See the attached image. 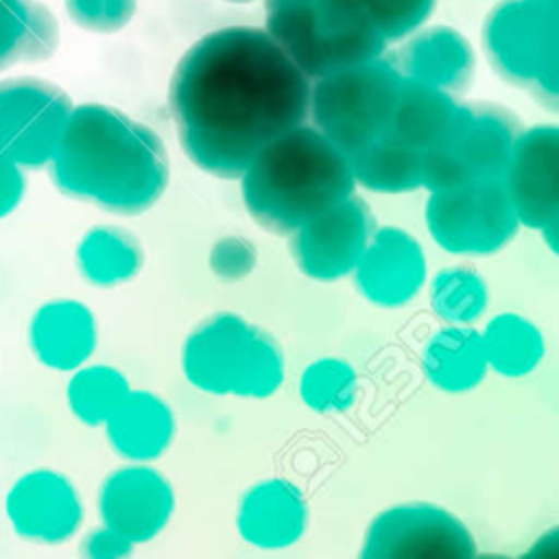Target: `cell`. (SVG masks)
<instances>
[{"mask_svg":"<svg viewBox=\"0 0 559 559\" xmlns=\"http://www.w3.org/2000/svg\"><path fill=\"white\" fill-rule=\"evenodd\" d=\"M476 537L467 524L432 502H404L380 511L367 526L362 559L476 557Z\"/></svg>","mask_w":559,"mask_h":559,"instance_id":"obj_9","label":"cell"},{"mask_svg":"<svg viewBox=\"0 0 559 559\" xmlns=\"http://www.w3.org/2000/svg\"><path fill=\"white\" fill-rule=\"evenodd\" d=\"M430 306L450 325H472L489 306V286L469 266H450L430 280Z\"/></svg>","mask_w":559,"mask_h":559,"instance_id":"obj_28","label":"cell"},{"mask_svg":"<svg viewBox=\"0 0 559 559\" xmlns=\"http://www.w3.org/2000/svg\"><path fill=\"white\" fill-rule=\"evenodd\" d=\"M72 107L70 96L50 81H0V153L20 168L46 166Z\"/></svg>","mask_w":559,"mask_h":559,"instance_id":"obj_10","label":"cell"},{"mask_svg":"<svg viewBox=\"0 0 559 559\" xmlns=\"http://www.w3.org/2000/svg\"><path fill=\"white\" fill-rule=\"evenodd\" d=\"M94 312L74 299H55L37 308L28 325L31 349L37 360L57 371L85 365L96 347Z\"/></svg>","mask_w":559,"mask_h":559,"instance_id":"obj_19","label":"cell"},{"mask_svg":"<svg viewBox=\"0 0 559 559\" xmlns=\"http://www.w3.org/2000/svg\"><path fill=\"white\" fill-rule=\"evenodd\" d=\"M131 550L133 542L107 524L90 531L81 542V552L90 559H120L131 555Z\"/></svg>","mask_w":559,"mask_h":559,"instance_id":"obj_33","label":"cell"},{"mask_svg":"<svg viewBox=\"0 0 559 559\" xmlns=\"http://www.w3.org/2000/svg\"><path fill=\"white\" fill-rule=\"evenodd\" d=\"M255 260V247L242 236H225L216 240L210 251V269L225 282H238L247 277L253 271Z\"/></svg>","mask_w":559,"mask_h":559,"instance_id":"obj_32","label":"cell"},{"mask_svg":"<svg viewBox=\"0 0 559 559\" xmlns=\"http://www.w3.org/2000/svg\"><path fill=\"white\" fill-rule=\"evenodd\" d=\"M109 445L131 463L162 456L175 439V413L157 393L129 391L103 424Z\"/></svg>","mask_w":559,"mask_h":559,"instance_id":"obj_20","label":"cell"},{"mask_svg":"<svg viewBox=\"0 0 559 559\" xmlns=\"http://www.w3.org/2000/svg\"><path fill=\"white\" fill-rule=\"evenodd\" d=\"M24 190L26 179L22 168L0 153V218L11 214L20 205Z\"/></svg>","mask_w":559,"mask_h":559,"instance_id":"obj_34","label":"cell"},{"mask_svg":"<svg viewBox=\"0 0 559 559\" xmlns=\"http://www.w3.org/2000/svg\"><path fill=\"white\" fill-rule=\"evenodd\" d=\"M131 391L122 371L111 365H81L68 382V406L87 426H103L122 397Z\"/></svg>","mask_w":559,"mask_h":559,"instance_id":"obj_27","label":"cell"},{"mask_svg":"<svg viewBox=\"0 0 559 559\" xmlns=\"http://www.w3.org/2000/svg\"><path fill=\"white\" fill-rule=\"evenodd\" d=\"M557 166L559 129L555 124L522 129L502 175L520 225L537 231L559 225Z\"/></svg>","mask_w":559,"mask_h":559,"instance_id":"obj_12","label":"cell"},{"mask_svg":"<svg viewBox=\"0 0 559 559\" xmlns=\"http://www.w3.org/2000/svg\"><path fill=\"white\" fill-rule=\"evenodd\" d=\"M426 227L448 253L489 255L515 238L520 221L502 179H476L452 190L430 192Z\"/></svg>","mask_w":559,"mask_h":559,"instance_id":"obj_8","label":"cell"},{"mask_svg":"<svg viewBox=\"0 0 559 559\" xmlns=\"http://www.w3.org/2000/svg\"><path fill=\"white\" fill-rule=\"evenodd\" d=\"M238 179L251 218L288 236L356 190L347 155L306 122L269 142Z\"/></svg>","mask_w":559,"mask_h":559,"instance_id":"obj_3","label":"cell"},{"mask_svg":"<svg viewBox=\"0 0 559 559\" xmlns=\"http://www.w3.org/2000/svg\"><path fill=\"white\" fill-rule=\"evenodd\" d=\"M264 28L310 81L380 57L386 48L356 0H266Z\"/></svg>","mask_w":559,"mask_h":559,"instance_id":"obj_5","label":"cell"},{"mask_svg":"<svg viewBox=\"0 0 559 559\" xmlns=\"http://www.w3.org/2000/svg\"><path fill=\"white\" fill-rule=\"evenodd\" d=\"M59 24L39 0H0V70L37 63L57 50Z\"/></svg>","mask_w":559,"mask_h":559,"instance_id":"obj_23","label":"cell"},{"mask_svg":"<svg viewBox=\"0 0 559 559\" xmlns=\"http://www.w3.org/2000/svg\"><path fill=\"white\" fill-rule=\"evenodd\" d=\"M186 380L212 395L269 397L284 382L280 343L236 312L203 319L181 349Z\"/></svg>","mask_w":559,"mask_h":559,"instance_id":"obj_4","label":"cell"},{"mask_svg":"<svg viewBox=\"0 0 559 559\" xmlns=\"http://www.w3.org/2000/svg\"><path fill=\"white\" fill-rule=\"evenodd\" d=\"M354 284L358 293L380 306L400 308L413 301L426 284L428 262L419 240L402 227H376L360 260Z\"/></svg>","mask_w":559,"mask_h":559,"instance_id":"obj_14","label":"cell"},{"mask_svg":"<svg viewBox=\"0 0 559 559\" xmlns=\"http://www.w3.org/2000/svg\"><path fill=\"white\" fill-rule=\"evenodd\" d=\"M229 2H251V0H229Z\"/></svg>","mask_w":559,"mask_h":559,"instance_id":"obj_35","label":"cell"},{"mask_svg":"<svg viewBox=\"0 0 559 559\" xmlns=\"http://www.w3.org/2000/svg\"><path fill=\"white\" fill-rule=\"evenodd\" d=\"M312 81L258 26L203 35L170 79L181 148L201 170L238 179L275 138L308 120Z\"/></svg>","mask_w":559,"mask_h":559,"instance_id":"obj_1","label":"cell"},{"mask_svg":"<svg viewBox=\"0 0 559 559\" xmlns=\"http://www.w3.org/2000/svg\"><path fill=\"white\" fill-rule=\"evenodd\" d=\"M373 229L376 218L369 203L352 192L295 229L290 253L297 269L310 280L334 282L352 275Z\"/></svg>","mask_w":559,"mask_h":559,"instance_id":"obj_11","label":"cell"},{"mask_svg":"<svg viewBox=\"0 0 559 559\" xmlns=\"http://www.w3.org/2000/svg\"><path fill=\"white\" fill-rule=\"evenodd\" d=\"M454 111V94L402 76L386 133L411 148L426 151L445 138Z\"/></svg>","mask_w":559,"mask_h":559,"instance_id":"obj_22","label":"cell"},{"mask_svg":"<svg viewBox=\"0 0 559 559\" xmlns=\"http://www.w3.org/2000/svg\"><path fill=\"white\" fill-rule=\"evenodd\" d=\"M369 15L380 35L397 41L426 24L432 13L435 0H356Z\"/></svg>","mask_w":559,"mask_h":559,"instance_id":"obj_30","label":"cell"},{"mask_svg":"<svg viewBox=\"0 0 559 559\" xmlns=\"http://www.w3.org/2000/svg\"><path fill=\"white\" fill-rule=\"evenodd\" d=\"M397 50L393 63L400 74L448 94L467 90L474 79L476 57L469 41L452 26L417 28Z\"/></svg>","mask_w":559,"mask_h":559,"instance_id":"obj_18","label":"cell"},{"mask_svg":"<svg viewBox=\"0 0 559 559\" xmlns=\"http://www.w3.org/2000/svg\"><path fill=\"white\" fill-rule=\"evenodd\" d=\"M483 46L489 63L507 83L526 90L548 111H557V0H502L485 20Z\"/></svg>","mask_w":559,"mask_h":559,"instance_id":"obj_7","label":"cell"},{"mask_svg":"<svg viewBox=\"0 0 559 559\" xmlns=\"http://www.w3.org/2000/svg\"><path fill=\"white\" fill-rule=\"evenodd\" d=\"M421 367L428 382L448 393L476 389L487 371L483 336L474 325H445L430 336L421 354Z\"/></svg>","mask_w":559,"mask_h":559,"instance_id":"obj_21","label":"cell"},{"mask_svg":"<svg viewBox=\"0 0 559 559\" xmlns=\"http://www.w3.org/2000/svg\"><path fill=\"white\" fill-rule=\"evenodd\" d=\"M66 11L85 31L114 33L131 22L135 0H66Z\"/></svg>","mask_w":559,"mask_h":559,"instance_id":"obj_31","label":"cell"},{"mask_svg":"<svg viewBox=\"0 0 559 559\" xmlns=\"http://www.w3.org/2000/svg\"><path fill=\"white\" fill-rule=\"evenodd\" d=\"M144 264L142 242L116 225H96L76 247V266L85 282L109 288L133 280Z\"/></svg>","mask_w":559,"mask_h":559,"instance_id":"obj_24","label":"cell"},{"mask_svg":"<svg viewBox=\"0 0 559 559\" xmlns=\"http://www.w3.org/2000/svg\"><path fill=\"white\" fill-rule=\"evenodd\" d=\"M175 511L170 480L146 463L114 469L100 485L98 513L103 524L116 528L133 544L157 537Z\"/></svg>","mask_w":559,"mask_h":559,"instance_id":"obj_13","label":"cell"},{"mask_svg":"<svg viewBox=\"0 0 559 559\" xmlns=\"http://www.w3.org/2000/svg\"><path fill=\"white\" fill-rule=\"evenodd\" d=\"M520 131V120L502 105L456 103L452 124L437 146L467 181L502 179Z\"/></svg>","mask_w":559,"mask_h":559,"instance_id":"obj_15","label":"cell"},{"mask_svg":"<svg viewBox=\"0 0 559 559\" xmlns=\"http://www.w3.org/2000/svg\"><path fill=\"white\" fill-rule=\"evenodd\" d=\"M48 166L63 194L122 216L153 207L170 177L162 138L103 103L72 107Z\"/></svg>","mask_w":559,"mask_h":559,"instance_id":"obj_2","label":"cell"},{"mask_svg":"<svg viewBox=\"0 0 559 559\" xmlns=\"http://www.w3.org/2000/svg\"><path fill=\"white\" fill-rule=\"evenodd\" d=\"M402 74L380 55L314 79L308 118L347 157L389 131Z\"/></svg>","mask_w":559,"mask_h":559,"instance_id":"obj_6","label":"cell"},{"mask_svg":"<svg viewBox=\"0 0 559 559\" xmlns=\"http://www.w3.org/2000/svg\"><path fill=\"white\" fill-rule=\"evenodd\" d=\"M4 507L13 531L39 544H61L83 522V504L72 480L46 467L20 476L9 489Z\"/></svg>","mask_w":559,"mask_h":559,"instance_id":"obj_16","label":"cell"},{"mask_svg":"<svg viewBox=\"0 0 559 559\" xmlns=\"http://www.w3.org/2000/svg\"><path fill=\"white\" fill-rule=\"evenodd\" d=\"M356 186L378 194H402L421 188V151L384 133L347 157Z\"/></svg>","mask_w":559,"mask_h":559,"instance_id":"obj_25","label":"cell"},{"mask_svg":"<svg viewBox=\"0 0 559 559\" xmlns=\"http://www.w3.org/2000/svg\"><path fill=\"white\" fill-rule=\"evenodd\" d=\"M236 526L240 537L255 548H288L306 533V498L301 489L286 478L260 480L240 498Z\"/></svg>","mask_w":559,"mask_h":559,"instance_id":"obj_17","label":"cell"},{"mask_svg":"<svg viewBox=\"0 0 559 559\" xmlns=\"http://www.w3.org/2000/svg\"><path fill=\"white\" fill-rule=\"evenodd\" d=\"M487 365L504 378L531 373L546 354L542 330L518 312H498L480 332Z\"/></svg>","mask_w":559,"mask_h":559,"instance_id":"obj_26","label":"cell"},{"mask_svg":"<svg viewBox=\"0 0 559 559\" xmlns=\"http://www.w3.org/2000/svg\"><path fill=\"white\" fill-rule=\"evenodd\" d=\"M358 391V376L354 367L336 356L312 360L299 378L301 402L317 413L347 411Z\"/></svg>","mask_w":559,"mask_h":559,"instance_id":"obj_29","label":"cell"}]
</instances>
